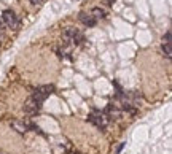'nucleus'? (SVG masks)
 I'll return each mask as SVG.
<instances>
[{
    "instance_id": "obj_1",
    "label": "nucleus",
    "mask_w": 172,
    "mask_h": 154,
    "mask_svg": "<svg viewBox=\"0 0 172 154\" xmlns=\"http://www.w3.org/2000/svg\"><path fill=\"white\" fill-rule=\"evenodd\" d=\"M62 41L65 45H80L83 41V33L75 27H67L62 32Z\"/></svg>"
},
{
    "instance_id": "obj_2",
    "label": "nucleus",
    "mask_w": 172,
    "mask_h": 154,
    "mask_svg": "<svg viewBox=\"0 0 172 154\" xmlns=\"http://www.w3.org/2000/svg\"><path fill=\"white\" fill-rule=\"evenodd\" d=\"M89 122H93L96 127H99L100 130H104L107 126H109V118H107L105 113H100V111H94L89 115Z\"/></svg>"
},
{
    "instance_id": "obj_3",
    "label": "nucleus",
    "mask_w": 172,
    "mask_h": 154,
    "mask_svg": "<svg viewBox=\"0 0 172 154\" xmlns=\"http://www.w3.org/2000/svg\"><path fill=\"white\" fill-rule=\"evenodd\" d=\"M0 19H2L3 26L8 27V29H18V26H19L18 18H16V15L11 11V10H5V11L2 13V18Z\"/></svg>"
},
{
    "instance_id": "obj_4",
    "label": "nucleus",
    "mask_w": 172,
    "mask_h": 154,
    "mask_svg": "<svg viewBox=\"0 0 172 154\" xmlns=\"http://www.w3.org/2000/svg\"><path fill=\"white\" fill-rule=\"evenodd\" d=\"M53 92H54V86H51V84L48 86V84H46V86H40V88H37L35 92L32 94V97L35 100H38L40 103H43L46 97H49Z\"/></svg>"
},
{
    "instance_id": "obj_5",
    "label": "nucleus",
    "mask_w": 172,
    "mask_h": 154,
    "mask_svg": "<svg viewBox=\"0 0 172 154\" xmlns=\"http://www.w3.org/2000/svg\"><path fill=\"white\" fill-rule=\"evenodd\" d=\"M40 108H42V103L38 100H35L33 97H29L27 102L24 103V111L27 115H35V113L40 111Z\"/></svg>"
},
{
    "instance_id": "obj_6",
    "label": "nucleus",
    "mask_w": 172,
    "mask_h": 154,
    "mask_svg": "<svg viewBox=\"0 0 172 154\" xmlns=\"http://www.w3.org/2000/svg\"><path fill=\"white\" fill-rule=\"evenodd\" d=\"M78 18H80V21H81L83 24L88 26V27H94V26H96V22H97L96 19L93 18V15H91V13H89V15H88V13H80Z\"/></svg>"
},
{
    "instance_id": "obj_7",
    "label": "nucleus",
    "mask_w": 172,
    "mask_h": 154,
    "mask_svg": "<svg viewBox=\"0 0 172 154\" xmlns=\"http://www.w3.org/2000/svg\"><path fill=\"white\" fill-rule=\"evenodd\" d=\"M11 127L16 130V132H19V133H26L29 130V124L27 122H24V121H13L11 122Z\"/></svg>"
},
{
    "instance_id": "obj_8",
    "label": "nucleus",
    "mask_w": 172,
    "mask_h": 154,
    "mask_svg": "<svg viewBox=\"0 0 172 154\" xmlns=\"http://www.w3.org/2000/svg\"><path fill=\"white\" fill-rule=\"evenodd\" d=\"M91 15H93V18L97 21V19H104V18H105V16H107V11H105L104 8H99V6H96V8L91 10Z\"/></svg>"
},
{
    "instance_id": "obj_9",
    "label": "nucleus",
    "mask_w": 172,
    "mask_h": 154,
    "mask_svg": "<svg viewBox=\"0 0 172 154\" xmlns=\"http://www.w3.org/2000/svg\"><path fill=\"white\" fill-rule=\"evenodd\" d=\"M163 54L166 56V59L172 57V49H171V43H163Z\"/></svg>"
},
{
    "instance_id": "obj_10",
    "label": "nucleus",
    "mask_w": 172,
    "mask_h": 154,
    "mask_svg": "<svg viewBox=\"0 0 172 154\" xmlns=\"http://www.w3.org/2000/svg\"><path fill=\"white\" fill-rule=\"evenodd\" d=\"M163 43H171V30L166 32V35H164V38H163Z\"/></svg>"
},
{
    "instance_id": "obj_11",
    "label": "nucleus",
    "mask_w": 172,
    "mask_h": 154,
    "mask_svg": "<svg viewBox=\"0 0 172 154\" xmlns=\"http://www.w3.org/2000/svg\"><path fill=\"white\" fill-rule=\"evenodd\" d=\"M30 3H33V5H38V3H42L43 0H29Z\"/></svg>"
},
{
    "instance_id": "obj_12",
    "label": "nucleus",
    "mask_w": 172,
    "mask_h": 154,
    "mask_svg": "<svg viewBox=\"0 0 172 154\" xmlns=\"http://www.w3.org/2000/svg\"><path fill=\"white\" fill-rule=\"evenodd\" d=\"M123 146H124V143H121V145H120V146H118V148H116V153H120L121 149H123Z\"/></svg>"
},
{
    "instance_id": "obj_13",
    "label": "nucleus",
    "mask_w": 172,
    "mask_h": 154,
    "mask_svg": "<svg viewBox=\"0 0 172 154\" xmlns=\"http://www.w3.org/2000/svg\"><path fill=\"white\" fill-rule=\"evenodd\" d=\"M115 3V0H107V5H113Z\"/></svg>"
}]
</instances>
